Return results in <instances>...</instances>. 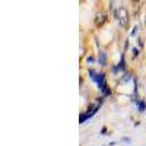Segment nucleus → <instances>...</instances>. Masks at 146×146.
Listing matches in <instances>:
<instances>
[{"instance_id": "obj_1", "label": "nucleus", "mask_w": 146, "mask_h": 146, "mask_svg": "<svg viewBox=\"0 0 146 146\" xmlns=\"http://www.w3.org/2000/svg\"><path fill=\"white\" fill-rule=\"evenodd\" d=\"M117 19L120 21V23L123 27H127V23H129V13H127V10L124 7H120L117 10Z\"/></svg>"}, {"instance_id": "obj_2", "label": "nucleus", "mask_w": 146, "mask_h": 146, "mask_svg": "<svg viewBox=\"0 0 146 146\" xmlns=\"http://www.w3.org/2000/svg\"><path fill=\"white\" fill-rule=\"evenodd\" d=\"M145 23H146V19H145Z\"/></svg>"}, {"instance_id": "obj_3", "label": "nucleus", "mask_w": 146, "mask_h": 146, "mask_svg": "<svg viewBox=\"0 0 146 146\" xmlns=\"http://www.w3.org/2000/svg\"><path fill=\"white\" fill-rule=\"evenodd\" d=\"M135 2H137V0H135Z\"/></svg>"}]
</instances>
